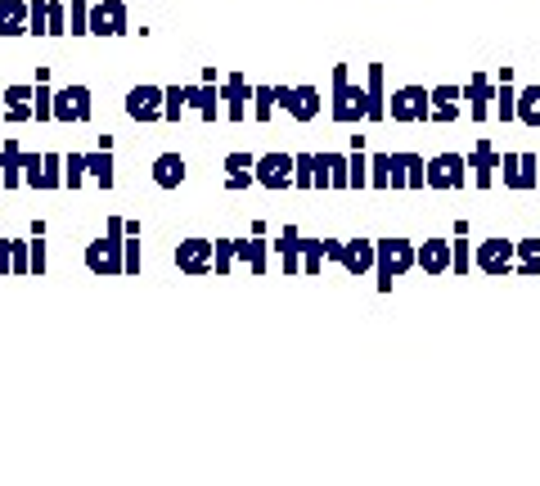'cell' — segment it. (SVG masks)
Returning a JSON list of instances; mask_svg holds the SVG:
<instances>
[{
    "instance_id": "cell-7",
    "label": "cell",
    "mask_w": 540,
    "mask_h": 486,
    "mask_svg": "<svg viewBox=\"0 0 540 486\" xmlns=\"http://www.w3.org/2000/svg\"><path fill=\"white\" fill-rule=\"evenodd\" d=\"M387 117L392 122H428V86H396L387 95Z\"/></svg>"
},
{
    "instance_id": "cell-34",
    "label": "cell",
    "mask_w": 540,
    "mask_h": 486,
    "mask_svg": "<svg viewBox=\"0 0 540 486\" xmlns=\"http://www.w3.org/2000/svg\"><path fill=\"white\" fill-rule=\"evenodd\" d=\"M126 230V221H122ZM144 270V243H140V230H126L122 239V275H140Z\"/></svg>"
},
{
    "instance_id": "cell-1",
    "label": "cell",
    "mask_w": 540,
    "mask_h": 486,
    "mask_svg": "<svg viewBox=\"0 0 540 486\" xmlns=\"http://www.w3.org/2000/svg\"><path fill=\"white\" fill-rule=\"evenodd\" d=\"M329 117L338 126H360L365 122V86L351 81L347 63H333V99H329Z\"/></svg>"
},
{
    "instance_id": "cell-31",
    "label": "cell",
    "mask_w": 540,
    "mask_h": 486,
    "mask_svg": "<svg viewBox=\"0 0 540 486\" xmlns=\"http://www.w3.org/2000/svg\"><path fill=\"white\" fill-rule=\"evenodd\" d=\"M54 90H50V68H36V86H32V117L36 122H54L50 117Z\"/></svg>"
},
{
    "instance_id": "cell-46",
    "label": "cell",
    "mask_w": 540,
    "mask_h": 486,
    "mask_svg": "<svg viewBox=\"0 0 540 486\" xmlns=\"http://www.w3.org/2000/svg\"><path fill=\"white\" fill-rule=\"evenodd\" d=\"M45 234H32V239H27V275H36L41 279L45 275Z\"/></svg>"
},
{
    "instance_id": "cell-51",
    "label": "cell",
    "mask_w": 540,
    "mask_h": 486,
    "mask_svg": "<svg viewBox=\"0 0 540 486\" xmlns=\"http://www.w3.org/2000/svg\"><path fill=\"white\" fill-rule=\"evenodd\" d=\"M342 252V239H324V261H338Z\"/></svg>"
},
{
    "instance_id": "cell-12",
    "label": "cell",
    "mask_w": 540,
    "mask_h": 486,
    "mask_svg": "<svg viewBox=\"0 0 540 486\" xmlns=\"http://www.w3.org/2000/svg\"><path fill=\"white\" fill-rule=\"evenodd\" d=\"M216 86H221V113L230 117V122H243V117H248V99H252V81L243 77V72H230V77H221Z\"/></svg>"
},
{
    "instance_id": "cell-28",
    "label": "cell",
    "mask_w": 540,
    "mask_h": 486,
    "mask_svg": "<svg viewBox=\"0 0 540 486\" xmlns=\"http://www.w3.org/2000/svg\"><path fill=\"white\" fill-rule=\"evenodd\" d=\"M252 153H225V189H234V194H239V189H248L252 185Z\"/></svg>"
},
{
    "instance_id": "cell-49",
    "label": "cell",
    "mask_w": 540,
    "mask_h": 486,
    "mask_svg": "<svg viewBox=\"0 0 540 486\" xmlns=\"http://www.w3.org/2000/svg\"><path fill=\"white\" fill-rule=\"evenodd\" d=\"M27 32L45 36V0H32V5H27Z\"/></svg>"
},
{
    "instance_id": "cell-2",
    "label": "cell",
    "mask_w": 540,
    "mask_h": 486,
    "mask_svg": "<svg viewBox=\"0 0 540 486\" xmlns=\"http://www.w3.org/2000/svg\"><path fill=\"white\" fill-rule=\"evenodd\" d=\"M414 270V243L410 239H374V279L378 293H392V284Z\"/></svg>"
},
{
    "instance_id": "cell-52",
    "label": "cell",
    "mask_w": 540,
    "mask_h": 486,
    "mask_svg": "<svg viewBox=\"0 0 540 486\" xmlns=\"http://www.w3.org/2000/svg\"><path fill=\"white\" fill-rule=\"evenodd\" d=\"M0 275H9V239H0Z\"/></svg>"
},
{
    "instance_id": "cell-19",
    "label": "cell",
    "mask_w": 540,
    "mask_h": 486,
    "mask_svg": "<svg viewBox=\"0 0 540 486\" xmlns=\"http://www.w3.org/2000/svg\"><path fill=\"white\" fill-rule=\"evenodd\" d=\"M464 104H459V86H432L428 90V122L446 126V122H459Z\"/></svg>"
},
{
    "instance_id": "cell-39",
    "label": "cell",
    "mask_w": 540,
    "mask_h": 486,
    "mask_svg": "<svg viewBox=\"0 0 540 486\" xmlns=\"http://www.w3.org/2000/svg\"><path fill=\"white\" fill-rule=\"evenodd\" d=\"M293 189H315V153H293Z\"/></svg>"
},
{
    "instance_id": "cell-4",
    "label": "cell",
    "mask_w": 540,
    "mask_h": 486,
    "mask_svg": "<svg viewBox=\"0 0 540 486\" xmlns=\"http://www.w3.org/2000/svg\"><path fill=\"white\" fill-rule=\"evenodd\" d=\"M275 108H284L293 122H315L324 113V95L315 86H275Z\"/></svg>"
},
{
    "instance_id": "cell-25",
    "label": "cell",
    "mask_w": 540,
    "mask_h": 486,
    "mask_svg": "<svg viewBox=\"0 0 540 486\" xmlns=\"http://www.w3.org/2000/svg\"><path fill=\"white\" fill-rule=\"evenodd\" d=\"M185 158H180V153H158V158H153V171H149V176H153V185H158V189H180V185H185Z\"/></svg>"
},
{
    "instance_id": "cell-16",
    "label": "cell",
    "mask_w": 540,
    "mask_h": 486,
    "mask_svg": "<svg viewBox=\"0 0 540 486\" xmlns=\"http://www.w3.org/2000/svg\"><path fill=\"white\" fill-rule=\"evenodd\" d=\"M468 171H473V185L477 189H491L495 185V167H500V149H495L491 140H477L473 149H468Z\"/></svg>"
},
{
    "instance_id": "cell-35",
    "label": "cell",
    "mask_w": 540,
    "mask_h": 486,
    "mask_svg": "<svg viewBox=\"0 0 540 486\" xmlns=\"http://www.w3.org/2000/svg\"><path fill=\"white\" fill-rule=\"evenodd\" d=\"M63 185V158L59 153H41V171H36L32 189H59Z\"/></svg>"
},
{
    "instance_id": "cell-23",
    "label": "cell",
    "mask_w": 540,
    "mask_h": 486,
    "mask_svg": "<svg viewBox=\"0 0 540 486\" xmlns=\"http://www.w3.org/2000/svg\"><path fill=\"white\" fill-rule=\"evenodd\" d=\"M270 248L279 252V266H284V275H302V230H297V225H284V230H279V239L270 243Z\"/></svg>"
},
{
    "instance_id": "cell-40",
    "label": "cell",
    "mask_w": 540,
    "mask_h": 486,
    "mask_svg": "<svg viewBox=\"0 0 540 486\" xmlns=\"http://www.w3.org/2000/svg\"><path fill=\"white\" fill-rule=\"evenodd\" d=\"M185 113V86H162V122H180Z\"/></svg>"
},
{
    "instance_id": "cell-29",
    "label": "cell",
    "mask_w": 540,
    "mask_h": 486,
    "mask_svg": "<svg viewBox=\"0 0 540 486\" xmlns=\"http://www.w3.org/2000/svg\"><path fill=\"white\" fill-rule=\"evenodd\" d=\"M513 104H518V90H513V77H495V95H491V117H500L504 126L513 122Z\"/></svg>"
},
{
    "instance_id": "cell-13",
    "label": "cell",
    "mask_w": 540,
    "mask_h": 486,
    "mask_svg": "<svg viewBox=\"0 0 540 486\" xmlns=\"http://www.w3.org/2000/svg\"><path fill=\"white\" fill-rule=\"evenodd\" d=\"M126 117L131 122H162V86H131V95H126Z\"/></svg>"
},
{
    "instance_id": "cell-48",
    "label": "cell",
    "mask_w": 540,
    "mask_h": 486,
    "mask_svg": "<svg viewBox=\"0 0 540 486\" xmlns=\"http://www.w3.org/2000/svg\"><path fill=\"white\" fill-rule=\"evenodd\" d=\"M86 14H90L86 0H72V5H68V32L72 36H86Z\"/></svg>"
},
{
    "instance_id": "cell-5",
    "label": "cell",
    "mask_w": 540,
    "mask_h": 486,
    "mask_svg": "<svg viewBox=\"0 0 540 486\" xmlns=\"http://www.w3.org/2000/svg\"><path fill=\"white\" fill-rule=\"evenodd\" d=\"M252 180H257L261 189H270V194L293 189V153H284V149L261 153V158L252 162Z\"/></svg>"
},
{
    "instance_id": "cell-37",
    "label": "cell",
    "mask_w": 540,
    "mask_h": 486,
    "mask_svg": "<svg viewBox=\"0 0 540 486\" xmlns=\"http://www.w3.org/2000/svg\"><path fill=\"white\" fill-rule=\"evenodd\" d=\"M45 36H68V5L45 0Z\"/></svg>"
},
{
    "instance_id": "cell-30",
    "label": "cell",
    "mask_w": 540,
    "mask_h": 486,
    "mask_svg": "<svg viewBox=\"0 0 540 486\" xmlns=\"http://www.w3.org/2000/svg\"><path fill=\"white\" fill-rule=\"evenodd\" d=\"M513 122H522V126H531V131H540V86L518 90V104H513Z\"/></svg>"
},
{
    "instance_id": "cell-18",
    "label": "cell",
    "mask_w": 540,
    "mask_h": 486,
    "mask_svg": "<svg viewBox=\"0 0 540 486\" xmlns=\"http://www.w3.org/2000/svg\"><path fill=\"white\" fill-rule=\"evenodd\" d=\"M414 266H419L423 275H450V239L414 243Z\"/></svg>"
},
{
    "instance_id": "cell-33",
    "label": "cell",
    "mask_w": 540,
    "mask_h": 486,
    "mask_svg": "<svg viewBox=\"0 0 540 486\" xmlns=\"http://www.w3.org/2000/svg\"><path fill=\"white\" fill-rule=\"evenodd\" d=\"M86 180H95L99 189H113V149L86 153Z\"/></svg>"
},
{
    "instance_id": "cell-15",
    "label": "cell",
    "mask_w": 540,
    "mask_h": 486,
    "mask_svg": "<svg viewBox=\"0 0 540 486\" xmlns=\"http://www.w3.org/2000/svg\"><path fill=\"white\" fill-rule=\"evenodd\" d=\"M176 270L180 275H212V239L176 243Z\"/></svg>"
},
{
    "instance_id": "cell-41",
    "label": "cell",
    "mask_w": 540,
    "mask_h": 486,
    "mask_svg": "<svg viewBox=\"0 0 540 486\" xmlns=\"http://www.w3.org/2000/svg\"><path fill=\"white\" fill-rule=\"evenodd\" d=\"M275 113V86H252V122H270Z\"/></svg>"
},
{
    "instance_id": "cell-3",
    "label": "cell",
    "mask_w": 540,
    "mask_h": 486,
    "mask_svg": "<svg viewBox=\"0 0 540 486\" xmlns=\"http://www.w3.org/2000/svg\"><path fill=\"white\" fill-rule=\"evenodd\" d=\"M122 239H126V230H122V216H108V234L104 239H95V243H86V270L90 275H122Z\"/></svg>"
},
{
    "instance_id": "cell-42",
    "label": "cell",
    "mask_w": 540,
    "mask_h": 486,
    "mask_svg": "<svg viewBox=\"0 0 540 486\" xmlns=\"http://www.w3.org/2000/svg\"><path fill=\"white\" fill-rule=\"evenodd\" d=\"M324 270V239H302V275H320Z\"/></svg>"
},
{
    "instance_id": "cell-10",
    "label": "cell",
    "mask_w": 540,
    "mask_h": 486,
    "mask_svg": "<svg viewBox=\"0 0 540 486\" xmlns=\"http://www.w3.org/2000/svg\"><path fill=\"white\" fill-rule=\"evenodd\" d=\"M473 266L482 275H513V239H482L473 248Z\"/></svg>"
},
{
    "instance_id": "cell-26",
    "label": "cell",
    "mask_w": 540,
    "mask_h": 486,
    "mask_svg": "<svg viewBox=\"0 0 540 486\" xmlns=\"http://www.w3.org/2000/svg\"><path fill=\"white\" fill-rule=\"evenodd\" d=\"M0 104H5L9 122H32V86H5Z\"/></svg>"
},
{
    "instance_id": "cell-43",
    "label": "cell",
    "mask_w": 540,
    "mask_h": 486,
    "mask_svg": "<svg viewBox=\"0 0 540 486\" xmlns=\"http://www.w3.org/2000/svg\"><path fill=\"white\" fill-rule=\"evenodd\" d=\"M63 185L68 189L86 185V153H68V158H63Z\"/></svg>"
},
{
    "instance_id": "cell-8",
    "label": "cell",
    "mask_w": 540,
    "mask_h": 486,
    "mask_svg": "<svg viewBox=\"0 0 540 486\" xmlns=\"http://www.w3.org/2000/svg\"><path fill=\"white\" fill-rule=\"evenodd\" d=\"M90 113H95V104H90V86L54 90V104H50L54 122H90Z\"/></svg>"
},
{
    "instance_id": "cell-53",
    "label": "cell",
    "mask_w": 540,
    "mask_h": 486,
    "mask_svg": "<svg viewBox=\"0 0 540 486\" xmlns=\"http://www.w3.org/2000/svg\"><path fill=\"white\" fill-rule=\"evenodd\" d=\"M536 189H540V153H536Z\"/></svg>"
},
{
    "instance_id": "cell-36",
    "label": "cell",
    "mask_w": 540,
    "mask_h": 486,
    "mask_svg": "<svg viewBox=\"0 0 540 486\" xmlns=\"http://www.w3.org/2000/svg\"><path fill=\"white\" fill-rule=\"evenodd\" d=\"M347 189H369V153L365 149L347 153Z\"/></svg>"
},
{
    "instance_id": "cell-47",
    "label": "cell",
    "mask_w": 540,
    "mask_h": 486,
    "mask_svg": "<svg viewBox=\"0 0 540 486\" xmlns=\"http://www.w3.org/2000/svg\"><path fill=\"white\" fill-rule=\"evenodd\" d=\"M9 275H27V239H9Z\"/></svg>"
},
{
    "instance_id": "cell-45",
    "label": "cell",
    "mask_w": 540,
    "mask_h": 486,
    "mask_svg": "<svg viewBox=\"0 0 540 486\" xmlns=\"http://www.w3.org/2000/svg\"><path fill=\"white\" fill-rule=\"evenodd\" d=\"M212 270L216 275H230L234 270V239H216L212 243Z\"/></svg>"
},
{
    "instance_id": "cell-22",
    "label": "cell",
    "mask_w": 540,
    "mask_h": 486,
    "mask_svg": "<svg viewBox=\"0 0 540 486\" xmlns=\"http://www.w3.org/2000/svg\"><path fill=\"white\" fill-rule=\"evenodd\" d=\"M338 266L347 275H369L374 270V239H342V252H338Z\"/></svg>"
},
{
    "instance_id": "cell-14",
    "label": "cell",
    "mask_w": 540,
    "mask_h": 486,
    "mask_svg": "<svg viewBox=\"0 0 540 486\" xmlns=\"http://www.w3.org/2000/svg\"><path fill=\"white\" fill-rule=\"evenodd\" d=\"M365 122H387V68L369 63L365 68Z\"/></svg>"
},
{
    "instance_id": "cell-21",
    "label": "cell",
    "mask_w": 540,
    "mask_h": 486,
    "mask_svg": "<svg viewBox=\"0 0 540 486\" xmlns=\"http://www.w3.org/2000/svg\"><path fill=\"white\" fill-rule=\"evenodd\" d=\"M185 108H194L203 122H216V117H221V86H216V81L185 86Z\"/></svg>"
},
{
    "instance_id": "cell-11",
    "label": "cell",
    "mask_w": 540,
    "mask_h": 486,
    "mask_svg": "<svg viewBox=\"0 0 540 486\" xmlns=\"http://www.w3.org/2000/svg\"><path fill=\"white\" fill-rule=\"evenodd\" d=\"M86 32H95V36H122V32H131V27H126V0H99V5H90Z\"/></svg>"
},
{
    "instance_id": "cell-24",
    "label": "cell",
    "mask_w": 540,
    "mask_h": 486,
    "mask_svg": "<svg viewBox=\"0 0 540 486\" xmlns=\"http://www.w3.org/2000/svg\"><path fill=\"white\" fill-rule=\"evenodd\" d=\"M234 261L252 266V275H266V266H270V243H266V234H252V239H234Z\"/></svg>"
},
{
    "instance_id": "cell-17",
    "label": "cell",
    "mask_w": 540,
    "mask_h": 486,
    "mask_svg": "<svg viewBox=\"0 0 540 486\" xmlns=\"http://www.w3.org/2000/svg\"><path fill=\"white\" fill-rule=\"evenodd\" d=\"M491 95H495V81L486 72H473L468 86H459V99H468V117L473 122H486L491 117Z\"/></svg>"
},
{
    "instance_id": "cell-27",
    "label": "cell",
    "mask_w": 540,
    "mask_h": 486,
    "mask_svg": "<svg viewBox=\"0 0 540 486\" xmlns=\"http://www.w3.org/2000/svg\"><path fill=\"white\" fill-rule=\"evenodd\" d=\"M0 185H5V189L23 185V149H18V140L0 144Z\"/></svg>"
},
{
    "instance_id": "cell-38",
    "label": "cell",
    "mask_w": 540,
    "mask_h": 486,
    "mask_svg": "<svg viewBox=\"0 0 540 486\" xmlns=\"http://www.w3.org/2000/svg\"><path fill=\"white\" fill-rule=\"evenodd\" d=\"M468 266H473V252H468V230H464L450 239V275H468Z\"/></svg>"
},
{
    "instance_id": "cell-32",
    "label": "cell",
    "mask_w": 540,
    "mask_h": 486,
    "mask_svg": "<svg viewBox=\"0 0 540 486\" xmlns=\"http://www.w3.org/2000/svg\"><path fill=\"white\" fill-rule=\"evenodd\" d=\"M27 32V0H0V36Z\"/></svg>"
},
{
    "instance_id": "cell-9",
    "label": "cell",
    "mask_w": 540,
    "mask_h": 486,
    "mask_svg": "<svg viewBox=\"0 0 540 486\" xmlns=\"http://www.w3.org/2000/svg\"><path fill=\"white\" fill-rule=\"evenodd\" d=\"M495 176H504V189L531 194V189H536V153H500Z\"/></svg>"
},
{
    "instance_id": "cell-44",
    "label": "cell",
    "mask_w": 540,
    "mask_h": 486,
    "mask_svg": "<svg viewBox=\"0 0 540 486\" xmlns=\"http://www.w3.org/2000/svg\"><path fill=\"white\" fill-rule=\"evenodd\" d=\"M387 180H392V153H374L369 158V185L387 189Z\"/></svg>"
},
{
    "instance_id": "cell-50",
    "label": "cell",
    "mask_w": 540,
    "mask_h": 486,
    "mask_svg": "<svg viewBox=\"0 0 540 486\" xmlns=\"http://www.w3.org/2000/svg\"><path fill=\"white\" fill-rule=\"evenodd\" d=\"M36 171H41V153H23V185H32Z\"/></svg>"
},
{
    "instance_id": "cell-20",
    "label": "cell",
    "mask_w": 540,
    "mask_h": 486,
    "mask_svg": "<svg viewBox=\"0 0 540 486\" xmlns=\"http://www.w3.org/2000/svg\"><path fill=\"white\" fill-rule=\"evenodd\" d=\"M423 153H392V180L387 189H423Z\"/></svg>"
},
{
    "instance_id": "cell-6",
    "label": "cell",
    "mask_w": 540,
    "mask_h": 486,
    "mask_svg": "<svg viewBox=\"0 0 540 486\" xmlns=\"http://www.w3.org/2000/svg\"><path fill=\"white\" fill-rule=\"evenodd\" d=\"M423 185L432 189H464L468 185V162L464 153H437L423 162Z\"/></svg>"
}]
</instances>
